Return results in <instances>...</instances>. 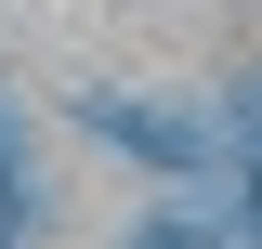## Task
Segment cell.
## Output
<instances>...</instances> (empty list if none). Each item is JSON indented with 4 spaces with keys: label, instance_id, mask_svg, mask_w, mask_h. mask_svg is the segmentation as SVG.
Masks as SVG:
<instances>
[{
    "label": "cell",
    "instance_id": "6da1fadb",
    "mask_svg": "<svg viewBox=\"0 0 262 249\" xmlns=\"http://www.w3.org/2000/svg\"><path fill=\"white\" fill-rule=\"evenodd\" d=\"M92 131H118L131 157H158V171H196V118H170V105H118V92H92Z\"/></svg>",
    "mask_w": 262,
    "mask_h": 249
},
{
    "label": "cell",
    "instance_id": "7a4b0ae2",
    "mask_svg": "<svg viewBox=\"0 0 262 249\" xmlns=\"http://www.w3.org/2000/svg\"><path fill=\"white\" fill-rule=\"evenodd\" d=\"M131 249H210V236H196V223H144Z\"/></svg>",
    "mask_w": 262,
    "mask_h": 249
}]
</instances>
